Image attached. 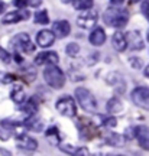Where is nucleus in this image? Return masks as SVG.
<instances>
[{"instance_id": "obj_1", "label": "nucleus", "mask_w": 149, "mask_h": 156, "mask_svg": "<svg viewBox=\"0 0 149 156\" xmlns=\"http://www.w3.org/2000/svg\"><path fill=\"white\" fill-rule=\"evenodd\" d=\"M103 20H104L106 25H109L111 28L120 29V28H123V26H126L127 20H129V12H127L125 7L111 5V7H109V9L104 12Z\"/></svg>"}, {"instance_id": "obj_2", "label": "nucleus", "mask_w": 149, "mask_h": 156, "mask_svg": "<svg viewBox=\"0 0 149 156\" xmlns=\"http://www.w3.org/2000/svg\"><path fill=\"white\" fill-rule=\"evenodd\" d=\"M44 78L46 84L52 87L54 90H60L64 87L65 84V74L62 73V69L58 68L55 64L52 65H48V67L44 69Z\"/></svg>"}, {"instance_id": "obj_3", "label": "nucleus", "mask_w": 149, "mask_h": 156, "mask_svg": "<svg viewBox=\"0 0 149 156\" xmlns=\"http://www.w3.org/2000/svg\"><path fill=\"white\" fill-rule=\"evenodd\" d=\"M75 98H77L78 104H80V107L83 110H85V112H89V113L96 112V108H97V100H96L94 94L90 90L83 88V87L77 88L75 90Z\"/></svg>"}, {"instance_id": "obj_4", "label": "nucleus", "mask_w": 149, "mask_h": 156, "mask_svg": "<svg viewBox=\"0 0 149 156\" xmlns=\"http://www.w3.org/2000/svg\"><path fill=\"white\" fill-rule=\"evenodd\" d=\"M56 110L60 112V114H62L64 117H75L77 114V106L75 101L70 95H64L56 100Z\"/></svg>"}, {"instance_id": "obj_5", "label": "nucleus", "mask_w": 149, "mask_h": 156, "mask_svg": "<svg viewBox=\"0 0 149 156\" xmlns=\"http://www.w3.org/2000/svg\"><path fill=\"white\" fill-rule=\"evenodd\" d=\"M97 20H99V13L91 7V9L83 10V13L77 17V25L83 29H94L97 25Z\"/></svg>"}, {"instance_id": "obj_6", "label": "nucleus", "mask_w": 149, "mask_h": 156, "mask_svg": "<svg viewBox=\"0 0 149 156\" xmlns=\"http://www.w3.org/2000/svg\"><path fill=\"white\" fill-rule=\"evenodd\" d=\"M12 48L16 52H32L35 49V45L31 42L28 34H17L12 39Z\"/></svg>"}, {"instance_id": "obj_7", "label": "nucleus", "mask_w": 149, "mask_h": 156, "mask_svg": "<svg viewBox=\"0 0 149 156\" xmlns=\"http://www.w3.org/2000/svg\"><path fill=\"white\" fill-rule=\"evenodd\" d=\"M130 98L138 107L149 112V88H146V87H136L130 93Z\"/></svg>"}, {"instance_id": "obj_8", "label": "nucleus", "mask_w": 149, "mask_h": 156, "mask_svg": "<svg viewBox=\"0 0 149 156\" xmlns=\"http://www.w3.org/2000/svg\"><path fill=\"white\" fill-rule=\"evenodd\" d=\"M127 39V46L132 51H140L145 48V41L139 30H130L126 35Z\"/></svg>"}, {"instance_id": "obj_9", "label": "nucleus", "mask_w": 149, "mask_h": 156, "mask_svg": "<svg viewBox=\"0 0 149 156\" xmlns=\"http://www.w3.org/2000/svg\"><path fill=\"white\" fill-rule=\"evenodd\" d=\"M135 137L138 140L139 146L145 149V151H149V127L148 126H136L135 127Z\"/></svg>"}, {"instance_id": "obj_10", "label": "nucleus", "mask_w": 149, "mask_h": 156, "mask_svg": "<svg viewBox=\"0 0 149 156\" xmlns=\"http://www.w3.org/2000/svg\"><path fill=\"white\" fill-rule=\"evenodd\" d=\"M60 58L54 51H48V52H39L36 58H35V64L36 65H52V64H58Z\"/></svg>"}, {"instance_id": "obj_11", "label": "nucleus", "mask_w": 149, "mask_h": 156, "mask_svg": "<svg viewBox=\"0 0 149 156\" xmlns=\"http://www.w3.org/2000/svg\"><path fill=\"white\" fill-rule=\"evenodd\" d=\"M55 34L52 30H48V29H44L41 30L38 35H36V44L41 46V48H49L54 45L55 42Z\"/></svg>"}, {"instance_id": "obj_12", "label": "nucleus", "mask_w": 149, "mask_h": 156, "mask_svg": "<svg viewBox=\"0 0 149 156\" xmlns=\"http://www.w3.org/2000/svg\"><path fill=\"white\" fill-rule=\"evenodd\" d=\"M16 143L20 149H26V151H35L38 147L36 139H33V137H31V136L25 133L16 134Z\"/></svg>"}, {"instance_id": "obj_13", "label": "nucleus", "mask_w": 149, "mask_h": 156, "mask_svg": "<svg viewBox=\"0 0 149 156\" xmlns=\"http://www.w3.org/2000/svg\"><path fill=\"white\" fill-rule=\"evenodd\" d=\"M52 32L55 34L56 38H65L70 35L71 32V25L67 22V20H56L54 25H52Z\"/></svg>"}, {"instance_id": "obj_14", "label": "nucleus", "mask_w": 149, "mask_h": 156, "mask_svg": "<svg viewBox=\"0 0 149 156\" xmlns=\"http://www.w3.org/2000/svg\"><path fill=\"white\" fill-rule=\"evenodd\" d=\"M111 45H113V48L117 51V52H123V51H126L127 48V39H126V35L120 32V30H117L111 36Z\"/></svg>"}, {"instance_id": "obj_15", "label": "nucleus", "mask_w": 149, "mask_h": 156, "mask_svg": "<svg viewBox=\"0 0 149 156\" xmlns=\"http://www.w3.org/2000/svg\"><path fill=\"white\" fill-rule=\"evenodd\" d=\"M106 38L107 36H106V32L103 30V28H94L89 36L90 44L94 46H101L106 42Z\"/></svg>"}, {"instance_id": "obj_16", "label": "nucleus", "mask_w": 149, "mask_h": 156, "mask_svg": "<svg viewBox=\"0 0 149 156\" xmlns=\"http://www.w3.org/2000/svg\"><path fill=\"white\" fill-rule=\"evenodd\" d=\"M29 13L28 12H10V13H7L5 15V17L2 19V22L5 23V25H10V23H17L23 20L25 17H28Z\"/></svg>"}, {"instance_id": "obj_17", "label": "nucleus", "mask_w": 149, "mask_h": 156, "mask_svg": "<svg viewBox=\"0 0 149 156\" xmlns=\"http://www.w3.org/2000/svg\"><path fill=\"white\" fill-rule=\"evenodd\" d=\"M10 98L16 104H22V103H25V100H26V93H25V90H23V87H20V85H16V87H13L10 91Z\"/></svg>"}, {"instance_id": "obj_18", "label": "nucleus", "mask_w": 149, "mask_h": 156, "mask_svg": "<svg viewBox=\"0 0 149 156\" xmlns=\"http://www.w3.org/2000/svg\"><path fill=\"white\" fill-rule=\"evenodd\" d=\"M36 100H38L36 97H32L31 100H25V104L20 107V110H22L23 113H26L29 117L35 116V113L38 110V101Z\"/></svg>"}, {"instance_id": "obj_19", "label": "nucleus", "mask_w": 149, "mask_h": 156, "mask_svg": "<svg viewBox=\"0 0 149 156\" xmlns=\"http://www.w3.org/2000/svg\"><path fill=\"white\" fill-rule=\"evenodd\" d=\"M104 140H106V143H109L110 146H114V147H122V146L125 145V137L117 133H109L104 137Z\"/></svg>"}, {"instance_id": "obj_20", "label": "nucleus", "mask_w": 149, "mask_h": 156, "mask_svg": "<svg viewBox=\"0 0 149 156\" xmlns=\"http://www.w3.org/2000/svg\"><path fill=\"white\" fill-rule=\"evenodd\" d=\"M107 112L111 113V114H116V113H120L122 110H123V103H122L119 98H116V97H113V98H110V100L107 101Z\"/></svg>"}, {"instance_id": "obj_21", "label": "nucleus", "mask_w": 149, "mask_h": 156, "mask_svg": "<svg viewBox=\"0 0 149 156\" xmlns=\"http://www.w3.org/2000/svg\"><path fill=\"white\" fill-rule=\"evenodd\" d=\"M25 126H26V129H31V130H33V132H41L42 130V122L39 120V119H36L35 116H31L25 122Z\"/></svg>"}, {"instance_id": "obj_22", "label": "nucleus", "mask_w": 149, "mask_h": 156, "mask_svg": "<svg viewBox=\"0 0 149 156\" xmlns=\"http://www.w3.org/2000/svg\"><path fill=\"white\" fill-rule=\"evenodd\" d=\"M93 0H72V6L77 10H87L93 7Z\"/></svg>"}, {"instance_id": "obj_23", "label": "nucleus", "mask_w": 149, "mask_h": 156, "mask_svg": "<svg viewBox=\"0 0 149 156\" xmlns=\"http://www.w3.org/2000/svg\"><path fill=\"white\" fill-rule=\"evenodd\" d=\"M33 20L38 25H46V23H49V15H48L46 10H39L35 13V19Z\"/></svg>"}, {"instance_id": "obj_24", "label": "nucleus", "mask_w": 149, "mask_h": 156, "mask_svg": "<svg viewBox=\"0 0 149 156\" xmlns=\"http://www.w3.org/2000/svg\"><path fill=\"white\" fill-rule=\"evenodd\" d=\"M65 52H67V55L68 56H77L78 54H80V45L75 44V42H71V44H68L67 45V48H65Z\"/></svg>"}, {"instance_id": "obj_25", "label": "nucleus", "mask_w": 149, "mask_h": 156, "mask_svg": "<svg viewBox=\"0 0 149 156\" xmlns=\"http://www.w3.org/2000/svg\"><path fill=\"white\" fill-rule=\"evenodd\" d=\"M29 3H31L29 0H13L15 7H17L19 10H25V7H28Z\"/></svg>"}, {"instance_id": "obj_26", "label": "nucleus", "mask_w": 149, "mask_h": 156, "mask_svg": "<svg viewBox=\"0 0 149 156\" xmlns=\"http://www.w3.org/2000/svg\"><path fill=\"white\" fill-rule=\"evenodd\" d=\"M129 64H130L132 68H135V69H139V68H142V65H144V62H142L140 58H130V59H129Z\"/></svg>"}, {"instance_id": "obj_27", "label": "nucleus", "mask_w": 149, "mask_h": 156, "mask_svg": "<svg viewBox=\"0 0 149 156\" xmlns=\"http://www.w3.org/2000/svg\"><path fill=\"white\" fill-rule=\"evenodd\" d=\"M140 10H142L144 16L148 19V22H149V0L142 2V5H140Z\"/></svg>"}, {"instance_id": "obj_28", "label": "nucleus", "mask_w": 149, "mask_h": 156, "mask_svg": "<svg viewBox=\"0 0 149 156\" xmlns=\"http://www.w3.org/2000/svg\"><path fill=\"white\" fill-rule=\"evenodd\" d=\"M116 124H117V122H116V119H114V117H110V119H106L104 120L106 127H114Z\"/></svg>"}, {"instance_id": "obj_29", "label": "nucleus", "mask_w": 149, "mask_h": 156, "mask_svg": "<svg viewBox=\"0 0 149 156\" xmlns=\"http://www.w3.org/2000/svg\"><path fill=\"white\" fill-rule=\"evenodd\" d=\"M0 58H2V59H3L5 62H9V61H10V55H9V54H7L5 49H2V48H0Z\"/></svg>"}, {"instance_id": "obj_30", "label": "nucleus", "mask_w": 149, "mask_h": 156, "mask_svg": "<svg viewBox=\"0 0 149 156\" xmlns=\"http://www.w3.org/2000/svg\"><path fill=\"white\" fill-rule=\"evenodd\" d=\"M55 134H58V129L56 127H51L46 130V136H55Z\"/></svg>"}, {"instance_id": "obj_31", "label": "nucleus", "mask_w": 149, "mask_h": 156, "mask_svg": "<svg viewBox=\"0 0 149 156\" xmlns=\"http://www.w3.org/2000/svg\"><path fill=\"white\" fill-rule=\"evenodd\" d=\"M15 80V77L12 75V74H5V77H3V83H12Z\"/></svg>"}, {"instance_id": "obj_32", "label": "nucleus", "mask_w": 149, "mask_h": 156, "mask_svg": "<svg viewBox=\"0 0 149 156\" xmlns=\"http://www.w3.org/2000/svg\"><path fill=\"white\" fill-rule=\"evenodd\" d=\"M74 153H75V155H89L90 152L87 151V149H84V147H81V149H78V151H75Z\"/></svg>"}, {"instance_id": "obj_33", "label": "nucleus", "mask_w": 149, "mask_h": 156, "mask_svg": "<svg viewBox=\"0 0 149 156\" xmlns=\"http://www.w3.org/2000/svg\"><path fill=\"white\" fill-rule=\"evenodd\" d=\"M123 2H125V0H110V3L113 6H122L123 5Z\"/></svg>"}, {"instance_id": "obj_34", "label": "nucleus", "mask_w": 149, "mask_h": 156, "mask_svg": "<svg viewBox=\"0 0 149 156\" xmlns=\"http://www.w3.org/2000/svg\"><path fill=\"white\" fill-rule=\"evenodd\" d=\"M5 3H3V2H2V0H0V13H2V12L5 10Z\"/></svg>"}, {"instance_id": "obj_35", "label": "nucleus", "mask_w": 149, "mask_h": 156, "mask_svg": "<svg viewBox=\"0 0 149 156\" xmlns=\"http://www.w3.org/2000/svg\"><path fill=\"white\" fill-rule=\"evenodd\" d=\"M145 77L149 78V65H146V68H145Z\"/></svg>"}, {"instance_id": "obj_36", "label": "nucleus", "mask_w": 149, "mask_h": 156, "mask_svg": "<svg viewBox=\"0 0 149 156\" xmlns=\"http://www.w3.org/2000/svg\"><path fill=\"white\" fill-rule=\"evenodd\" d=\"M62 3H68V2H71V0H61Z\"/></svg>"}, {"instance_id": "obj_37", "label": "nucleus", "mask_w": 149, "mask_h": 156, "mask_svg": "<svg viewBox=\"0 0 149 156\" xmlns=\"http://www.w3.org/2000/svg\"><path fill=\"white\" fill-rule=\"evenodd\" d=\"M132 2H139V0H132Z\"/></svg>"}]
</instances>
